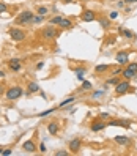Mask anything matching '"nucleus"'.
<instances>
[{
    "label": "nucleus",
    "instance_id": "40",
    "mask_svg": "<svg viewBox=\"0 0 137 156\" xmlns=\"http://www.w3.org/2000/svg\"><path fill=\"white\" fill-rule=\"evenodd\" d=\"M43 66H44V63H43V62H39L38 65H36V69H43Z\"/></svg>",
    "mask_w": 137,
    "mask_h": 156
},
{
    "label": "nucleus",
    "instance_id": "16",
    "mask_svg": "<svg viewBox=\"0 0 137 156\" xmlns=\"http://www.w3.org/2000/svg\"><path fill=\"white\" fill-rule=\"evenodd\" d=\"M47 132L51 134V136H55V134H58V131H60V125L57 123V122H51V123H47Z\"/></svg>",
    "mask_w": 137,
    "mask_h": 156
},
{
    "label": "nucleus",
    "instance_id": "3",
    "mask_svg": "<svg viewBox=\"0 0 137 156\" xmlns=\"http://www.w3.org/2000/svg\"><path fill=\"white\" fill-rule=\"evenodd\" d=\"M121 76L125 77V79H128V81H131V79H134V77H137V62L128 63L126 68L123 69Z\"/></svg>",
    "mask_w": 137,
    "mask_h": 156
},
{
    "label": "nucleus",
    "instance_id": "13",
    "mask_svg": "<svg viewBox=\"0 0 137 156\" xmlns=\"http://www.w3.org/2000/svg\"><path fill=\"white\" fill-rule=\"evenodd\" d=\"M8 68L11 69V71H20V68H22V60L20 59H11V60H8Z\"/></svg>",
    "mask_w": 137,
    "mask_h": 156
},
{
    "label": "nucleus",
    "instance_id": "46",
    "mask_svg": "<svg viewBox=\"0 0 137 156\" xmlns=\"http://www.w3.org/2000/svg\"><path fill=\"white\" fill-rule=\"evenodd\" d=\"M0 115H2V107H0Z\"/></svg>",
    "mask_w": 137,
    "mask_h": 156
},
{
    "label": "nucleus",
    "instance_id": "21",
    "mask_svg": "<svg viewBox=\"0 0 137 156\" xmlns=\"http://www.w3.org/2000/svg\"><path fill=\"white\" fill-rule=\"evenodd\" d=\"M98 22H99V25L104 28V30H107V28L112 25V19L104 18V16H99V18H98Z\"/></svg>",
    "mask_w": 137,
    "mask_h": 156
},
{
    "label": "nucleus",
    "instance_id": "25",
    "mask_svg": "<svg viewBox=\"0 0 137 156\" xmlns=\"http://www.w3.org/2000/svg\"><path fill=\"white\" fill-rule=\"evenodd\" d=\"M44 21V16H39V14H35V16L32 18V25H38V24H41Z\"/></svg>",
    "mask_w": 137,
    "mask_h": 156
},
{
    "label": "nucleus",
    "instance_id": "35",
    "mask_svg": "<svg viewBox=\"0 0 137 156\" xmlns=\"http://www.w3.org/2000/svg\"><path fill=\"white\" fill-rule=\"evenodd\" d=\"M11 153H13L11 148H3V153H2V154H3V156H10Z\"/></svg>",
    "mask_w": 137,
    "mask_h": 156
},
{
    "label": "nucleus",
    "instance_id": "34",
    "mask_svg": "<svg viewBox=\"0 0 137 156\" xmlns=\"http://www.w3.org/2000/svg\"><path fill=\"white\" fill-rule=\"evenodd\" d=\"M117 18H118L117 11H111V13H109V19H117Z\"/></svg>",
    "mask_w": 137,
    "mask_h": 156
},
{
    "label": "nucleus",
    "instance_id": "37",
    "mask_svg": "<svg viewBox=\"0 0 137 156\" xmlns=\"http://www.w3.org/2000/svg\"><path fill=\"white\" fill-rule=\"evenodd\" d=\"M137 3V0H125V5H134Z\"/></svg>",
    "mask_w": 137,
    "mask_h": 156
},
{
    "label": "nucleus",
    "instance_id": "20",
    "mask_svg": "<svg viewBox=\"0 0 137 156\" xmlns=\"http://www.w3.org/2000/svg\"><path fill=\"white\" fill-rule=\"evenodd\" d=\"M36 91H39V84L38 82H29L25 95H32V93H36Z\"/></svg>",
    "mask_w": 137,
    "mask_h": 156
},
{
    "label": "nucleus",
    "instance_id": "44",
    "mask_svg": "<svg viewBox=\"0 0 137 156\" xmlns=\"http://www.w3.org/2000/svg\"><path fill=\"white\" fill-rule=\"evenodd\" d=\"M65 3H71V2H74V0H63Z\"/></svg>",
    "mask_w": 137,
    "mask_h": 156
},
{
    "label": "nucleus",
    "instance_id": "41",
    "mask_svg": "<svg viewBox=\"0 0 137 156\" xmlns=\"http://www.w3.org/2000/svg\"><path fill=\"white\" fill-rule=\"evenodd\" d=\"M117 5H118V6H120V8H121V6H125V0H120V2H118V3H117Z\"/></svg>",
    "mask_w": 137,
    "mask_h": 156
},
{
    "label": "nucleus",
    "instance_id": "39",
    "mask_svg": "<svg viewBox=\"0 0 137 156\" xmlns=\"http://www.w3.org/2000/svg\"><path fill=\"white\" fill-rule=\"evenodd\" d=\"M68 112H70V113H74V112H77V109H76V107H68Z\"/></svg>",
    "mask_w": 137,
    "mask_h": 156
},
{
    "label": "nucleus",
    "instance_id": "28",
    "mask_svg": "<svg viewBox=\"0 0 137 156\" xmlns=\"http://www.w3.org/2000/svg\"><path fill=\"white\" fill-rule=\"evenodd\" d=\"M54 112H55V107H51V109H46V110H43V112H39V113H38V117H39V118H43V117L51 115V113H54Z\"/></svg>",
    "mask_w": 137,
    "mask_h": 156
},
{
    "label": "nucleus",
    "instance_id": "14",
    "mask_svg": "<svg viewBox=\"0 0 137 156\" xmlns=\"http://www.w3.org/2000/svg\"><path fill=\"white\" fill-rule=\"evenodd\" d=\"M114 142H115L117 145H121V147H129V145L132 144L131 139L126 137V136H115V137H114Z\"/></svg>",
    "mask_w": 137,
    "mask_h": 156
},
{
    "label": "nucleus",
    "instance_id": "19",
    "mask_svg": "<svg viewBox=\"0 0 137 156\" xmlns=\"http://www.w3.org/2000/svg\"><path fill=\"white\" fill-rule=\"evenodd\" d=\"M73 71L77 76L79 81H84V74H87V66H76V68H73Z\"/></svg>",
    "mask_w": 137,
    "mask_h": 156
},
{
    "label": "nucleus",
    "instance_id": "10",
    "mask_svg": "<svg viewBox=\"0 0 137 156\" xmlns=\"http://www.w3.org/2000/svg\"><path fill=\"white\" fill-rule=\"evenodd\" d=\"M107 126H120V128H131V122L129 120H115V118H111L107 122Z\"/></svg>",
    "mask_w": 137,
    "mask_h": 156
},
{
    "label": "nucleus",
    "instance_id": "17",
    "mask_svg": "<svg viewBox=\"0 0 137 156\" xmlns=\"http://www.w3.org/2000/svg\"><path fill=\"white\" fill-rule=\"evenodd\" d=\"M74 25V22H73V19H68V18H63L58 22V27L61 28V30H68V28H71Z\"/></svg>",
    "mask_w": 137,
    "mask_h": 156
},
{
    "label": "nucleus",
    "instance_id": "12",
    "mask_svg": "<svg viewBox=\"0 0 137 156\" xmlns=\"http://www.w3.org/2000/svg\"><path fill=\"white\" fill-rule=\"evenodd\" d=\"M118 35H120V37H123L125 40H135V38H137V35H135L132 30L125 28V27H120V28H118Z\"/></svg>",
    "mask_w": 137,
    "mask_h": 156
},
{
    "label": "nucleus",
    "instance_id": "5",
    "mask_svg": "<svg viewBox=\"0 0 137 156\" xmlns=\"http://www.w3.org/2000/svg\"><path fill=\"white\" fill-rule=\"evenodd\" d=\"M58 30L54 25H49V27H46V28H43V32H41V37H43L46 41H52V40H55V38H58Z\"/></svg>",
    "mask_w": 137,
    "mask_h": 156
},
{
    "label": "nucleus",
    "instance_id": "42",
    "mask_svg": "<svg viewBox=\"0 0 137 156\" xmlns=\"http://www.w3.org/2000/svg\"><path fill=\"white\" fill-rule=\"evenodd\" d=\"M131 11H132V10L129 8V6H128V8H125V13H126V14H129V13H131Z\"/></svg>",
    "mask_w": 137,
    "mask_h": 156
},
{
    "label": "nucleus",
    "instance_id": "9",
    "mask_svg": "<svg viewBox=\"0 0 137 156\" xmlns=\"http://www.w3.org/2000/svg\"><path fill=\"white\" fill-rule=\"evenodd\" d=\"M82 147V139L80 137H74L73 140H70V144H68V150H70L71 153H79Z\"/></svg>",
    "mask_w": 137,
    "mask_h": 156
},
{
    "label": "nucleus",
    "instance_id": "18",
    "mask_svg": "<svg viewBox=\"0 0 137 156\" xmlns=\"http://www.w3.org/2000/svg\"><path fill=\"white\" fill-rule=\"evenodd\" d=\"M76 95H71V96H68L66 99H63V101H61L60 104H58V107L60 109H65V107H68V106L70 104H73V103H76Z\"/></svg>",
    "mask_w": 137,
    "mask_h": 156
},
{
    "label": "nucleus",
    "instance_id": "1",
    "mask_svg": "<svg viewBox=\"0 0 137 156\" xmlns=\"http://www.w3.org/2000/svg\"><path fill=\"white\" fill-rule=\"evenodd\" d=\"M22 95H24V90H22V87H19V85L8 87L5 91V96H6V99H10V101H17Z\"/></svg>",
    "mask_w": 137,
    "mask_h": 156
},
{
    "label": "nucleus",
    "instance_id": "26",
    "mask_svg": "<svg viewBox=\"0 0 137 156\" xmlns=\"http://www.w3.org/2000/svg\"><path fill=\"white\" fill-rule=\"evenodd\" d=\"M121 73H123L121 65H118V66H111V76H118V74H121Z\"/></svg>",
    "mask_w": 137,
    "mask_h": 156
},
{
    "label": "nucleus",
    "instance_id": "32",
    "mask_svg": "<svg viewBox=\"0 0 137 156\" xmlns=\"http://www.w3.org/2000/svg\"><path fill=\"white\" fill-rule=\"evenodd\" d=\"M5 11H8V5L3 3L2 0H0V13H5Z\"/></svg>",
    "mask_w": 137,
    "mask_h": 156
},
{
    "label": "nucleus",
    "instance_id": "29",
    "mask_svg": "<svg viewBox=\"0 0 137 156\" xmlns=\"http://www.w3.org/2000/svg\"><path fill=\"white\" fill-rule=\"evenodd\" d=\"M47 13H49V8H47V6H38L36 8V14H39V16H46Z\"/></svg>",
    "mask_w": 137,
    "mask_h": 156
},
{
    "label": "nucleus",
    "instance_id": "8",
    "mask_svg": "<svg viewBox=\"0 0 137 156\" xmlns=\"http://www.w3.org/2000/svg\"><path fill=\"white\" fill-rule=\"evenodd\" d=\"M107 128V123L104 122V120H101V118H96L95 122H92V125H90V129L93 131V132H99V131H102V129H106Z\"/></svg>",
    "mask_w": 137,
    "mask_h": 156
},
{
    "label": "nucleus",
    "instance_id": "27",
    "mask_svg": "<svg viewBox=\"0 0 137 156\" xmlns=\"http://www.w3.org/2000/svg\"><path fill=\"white\" fill-rule=\"evenodd\" d=\"M92 88H93V85L90 81H82V87H80L82 91H87V90H92Z\"/></svg>",
    "mask_w": 137,
    "mask_h": 156
},
{
    "label": "nucleus",
    "instance_id": "15",
    "mask_svg": "<svg viewBox=\"0 0 137 156\" xmlns=\"http://www.w3.org/2000/svg\"><path fill=\"white\" fill-rule=\"evenodd\" d=\"M22 150L27 151V153H35L36 151V144L32 139H29V140H25L22 144Z\"/></svg>",
    "mask_w": 137,
    "mask_h": 156
},
{
    "label": "nucleus",
    "instance_id": "7",
    "mask_svg": "<svg viewBox=\"0 0 137 156\" xmlns=\"http://www.w3.org/2000/svg\"><path fill=\"white\" fill-rule=\"evenodd\" d=\"M96 11L93 10H84L80 14V21L82 22H93V21H96Z\"/></svg>",
    "mask_w": 137,
    "mask_h": 156
},
{
    "label": "nucleus",
    "instance_id": "33",
    "mask_svg": "<svg viewBox=\"0 0 137 156\" xmlns=\"http://www.w3.org/2000/svg\"><path fill=\"white\" fill-rule=\"evenodd\" d=\"M54 154H55V156H68V154H70V151H66V150H58V151H55Z\"/></svg>",
    "mask_w": 137,
    "mask_h": 156
},
{
    "label": "nucleus",
    "instance_id": "43",
    "mask_svg": "<svg viewBox=\"0 0 137 156\" xmlns=\"http://www.w3.org/2000/svg\"><path fill=\"white\" fill-rule=\"evenodd\" d=\"M3 77H5V73H3L2 69H0V79H3Z\"/></svg>",
    "mask_w": 137,
    "mask_h": 156
},
{
    "label": "nucleus",
    "instance_id": "6",
    "mask_svg": "<svg viewBox=\"0 0 137 156\" xmlns=\"http://www.w3.org/2000/svg\"><path fill=\"white\" fill-rule=\"evenodd\" d=\"M129 88H131V82H129L128 79H123L120 81L117 85H115V95L117 96H123V95H126Z\"/></svg>",
    "mask_w": 137,
    "mask_h": 156
},
{
    "label": "nucleus",
    "instance_id": "23",
    "mask_svg": "<svg viewBox=\"0 0 137 156\" xmlns=\"http://www.w3.org/2000/svg\"><path fill=\"white\" fill-rule=\"evenodd\" d=\"M106 91H107V85L102 90H96V91H93L92 93V99H98V98H102L106 95Z\"/></svg>",
    "mask_w": 137,
    "mask_h": 156
},
{
    "label": "nucleus",
    "instance_id": "2",
    "mask_svg": "<svg viewBox=\"0 0 137 156\" xmlns=\"http://www.w3.org/2000/svg\"><path fill=\"white\" fill-rule=\"evenodd\" d=\"M35 16L33 14V11H30V10H25V11H20L19 14H17V18L14 19V24L16 25H29L30 22H32V18Z\"/></svg>",
    "mask_w": 137,
    "mask_h": 156
},
{
    "label": "nucleus",
    "instance_id": "24",
    "mask_svg": "<svg viewBox=\"0 0 137 156\" xmlns=\"http://www.w3.org/2000/svg\"><path fill=\"white\" fill-rule=\"evenodd\" d=\"M118 82H120L118 76H111V77H109V79L106 81V85H107V87H109V85H114V87H115V85H117Z\"/></svg>",
    "mask_w": 137,
    "mask_h": 156
},
{
    "label": "nucleus",
    "instance_id": "38",
    "mask_svg": "<svg viewBox=\"0 0 137 156\" xmlns=\"http://www.w3.org/2000/svg\"><path fill=\"white\" fill-rule=\"evenodd\" d=\"M5 91H6V90H5V85H3V84H0V95H3Z\"/></svg>",
    "mask_w": 137,
    "mask_h": 156
},
{
    "label": "nucleus",
    "instance_id": "4",
    "mask_svg": "<svg viewBox=\"0 0 137 156\" xmlns=\"http://www.w3.org/2000/svg\"><path fill=\"white\" fill-rule=\"evenodd\" d=\"M8 33H10L11 40H13V41H16V43L24 41V40H25V37H27L25 30H22V28H19V27H10Z\"/></svg>",
    "mask_w": 137,
    "mask_h": 156
},
{
    "label": "nucleus",
    "instance_id": "45",
    "mask_svg": "<svg viewBox=\"0 0 137 156\" xmlns=\"http://www.w3.org/2000/svg\"><path fill=\"white\" fill-rule=\"evenodd\" d=\"M3 153V148H0V154H2Z\"/></svg>",
    "mask_w": 137,
    "mask_h": 156
},
{
    "label": "nucleus",
    "instance_id": "30",
    "mask_svg": "<svg viewBox=\"0 0 137 156\" xmlns=\"http://www.w3.org/2000/svg\"><path fill=\"white\" fill-rule=\"evenodd\" d=\"M63 19V16H55V18H52V19H49V24H55V25H58V22Z\"/></svg>",
    "mask_w": 137,
    "mask_h": 156
},
{
    "label": "nucleus",
    "instance_id": "22",
    "mask_svg": "<svg viewBox=\"0 0 137 156\" xmlns=\"http://www.w3.org/2000/svg\"><path fill=\"white\" fill-rule=\"evenodd\" d=\"M111 66H112V65H96V66H95V74L99 76V74H102V73H106V71L111 69Z\"/></svg>",
    "mask_w": 137,
    "mask_h": 156
},
{
    "label": "nucleus",
    "instance_id": "11",
    "mask_svg": "<svg viewBox=\"0 0 137 156\" xmlns=\"http://www.w3.org/2000/svg\"><path fill=\"white\" fill-rule=\"evenodd\" d=\"M115 60H117V63L118 65H128L129 63V54L128 52H125V51H120V52H117V55H115Z\"/></svg>",
    "mask_w": 137,
    "mask_h": 156
},
{
    "label": "nucleus",
    "instance_id": "36",
    "mask_svg": "<svg viewBox=\"0 0 137 156\" xmlns=\"http://www.w3.org/2000/svg\"><path fill=\"white\" fill-rule=\"evenodd\" d=\"M39 151H41V153H46V145H44V142H41V144H39Z\"/></svg>",
    "mask_w": 137,
    "mask_h": 156
},
{
    "label": "nucleus",
    "instance_id": "31",
    "mask_svg": "<svg viewBox=\"0 0 137 156\" xmlns=\"http://www.w3.org/2000/svg\"><path fill=\"white\" fill-rule=\"evenodd\" d=\"M98 118H101V120H109V118H111V113H109V112H101Z\"/></svg>",
    "mask_w": 137,
    "mask_h": 156
}]
</instances>
